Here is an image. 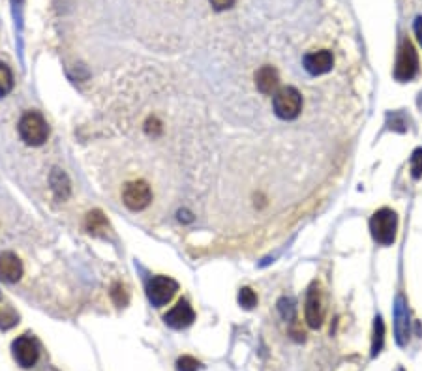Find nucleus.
<instances>
[{
  "label": "nucleus",
  "instance_id": "1",
  "mask_svg": "<svg viewBox=\"0 0 422 371\" xmlns=\"http://www.w3.org/2000/svg\"><path fill=\"white\" fill-rule=\"evenodd\" d=\"M396 212L391 208H381L370 220V231H372L373 240L381 245H391L396 240Z\"/></svg>",
  "mask_w": 422,
  "mask_h": 371
},
{
  "label": "nucleus",
  "instance_id": "2",
  "mask_svg": "<svg viewBox=\"0 0 422 371\" xmlns=\"http://www.w3.org/2000/svg\"><path fill=\"white\" fill-rule=\"evenodd\" d=\"M19 135L26 145L42 146L49 137V126L42 114L28 111L19 120Z\"/></svg>",
  "mask_w": 422,
  "mask_h": 371
},
{
  "label": "nucleus",
  "instance_id": "3",
  "mask_svg": "<svg viewBox=\"0 0 422 371\" xmlns=\"http://www.w3.org/2000/svg\"><path fill=\"white\" fill-rule=\"evenodd\" d=\"M272 107H274L276 117H280L282 120H293L301 114L303 96L293 87L280 88L272 98Z\"/></svg>",
  "mask_w": 422,
  "mask_h": 371
},
{
  "label": "nucleus",
  "instance_id": "4",
  "mask_svg": "<svg viewBox=\"0 0 422 371\" xmlns=\"http://www.w3.org/2000/svg\"><path fill=\"white\" fill-rule=\"evenodd\" d=\"M419 71V55H416L415 45L410 40H403L402 47L398 51L396 66H394V77L398 81H411Z\"/></svg>",
  "mask_w": 422,
  "mask_h": 371
},
{
  "label": "nucleus",
  "instance_id": "5",
  "mask_svg": "<svg viewBox=\"0 0 422 371\" xmlns=\"http://www.w3.org/2000/svg\"><path fill=\"white\" fill-rule=\"evenodd\" d=\"M178 291V284L175 279H171L167 276H156L152 277L149 285H146V296L151 300L152 306H165L169 302L171 298L175 296V293Z\"/></svg>",
  "mask_w": 422,
  "mask_h": 371
},
{
  "label": "nucleus",
  "instance_id": "6",
  "mask_svg": "<svg viewBox=\"0 0 422 371\" xmlns=\"http://www.w3.org/2000/svg\"><path fill=\"white\" fill-rule=\"evenodd\" d=\"M122 201H124V205H126L130 210H133V212L143 210V208L149 207L152 201L151 186H149L145 180H135V182H130L126 188H124Z\"/></svg>",
  "mask_w": 422,
  "mask_h": 371
},
{
  "label": "nucleus",
  "instance_id": "7",
  "mask_svg": "<svg viewBox=\"0 0 422 371\" xmlns=\"http://www.w3.org/2000/svg\"><path fill=\"white\" fill-rule=\"evenodd\" d=\"M12 349H13V359L17 360V364H19L21 368L28 370V368H34L36 362H38L40 359L38 343L32 340L31 336H21V338H17V340L13 341Z\"/></svg>",
  "mask_w": 422,
  "mask_h": 371
},
{
  "label": "nucleus",
  "instance_id": "8",
  "mask_svg": "<svg viewBox=\"0 0 422 371\" xmlns=\"http://www.w3.org/2000/svg\"><path fill=\"white\" fill-rule=\"evenodd\" d=\"M304 317H306L308 327L314 328V330H317V328L323 325L325 309H323L321 293H319L317 284H314L308 289V295H306V306H304Z\"/></svg>",
  "mask_w": 422,
  "mask_h": 371
},
{
  "label": "nucleus",
  "instance_id": "9",
  "mask_svg": "<svg viewBox=\"0 0 422 371\" xmlns=\"http://www.w3.org/2000/svg\"><path fill=\"white\" fill-rule=\"evenodd\" d=\"M164 321L167 327L175 328V330H183V328H188L192 322L196 321V311L189 306L188 300H178L177 306L164 315Z\"/></svg>",
  "mask_w": 422,
  "mask_h": 371
},
{
  "label": "nucleus",
  "instance_id": "10",
  "mask_svg": "<svg viewBox=\"0 0 422 371\" xmlns=\"http://www.w3.org/2000/svg\"><path fill=\"white\" fill-rule=\"evenodd\" d=\"M23 276V263L17 255L10 252L0 253V282L15 284Z\"/></svg>",
  "mask_w": 422,
  "mask_h": 371
},
{
  "label": "nucleus",
  "instance_id": "11",
  "mask_svg": "<svg viewBox=\"0 0 422 371\" xmlns=\"http://www.w3.org/2000/svg\"><path fill=\"white\" fill-rule=\"evenodd\" d=\"M334 58L330 51H315L304 57V68L310 76H323L332 69Z\"/></svg>",
  "mask_w": 422,
  "mask_h": 371
},
{
  "label": "nucleus",
  "instance_id": "12",
  "mask_svg": "<svg viewBox=\"0 0 422 371\" xmlns=\"http://www.w3.org/2000/svg\"><path fill=\"white\" fill-rule=\"evenodd\" d=\"M255 87L261 94L265 96H274L280 90V76L278 71L272 66H263V68L258 69L255 74Z\"/></svg>",
  "mask_w": 422,
  "mask_h": 371
},
{
  "label": "nucleus",
  "instance_id": "13",
  "mask_svg": "<svg viewBox=\"0 0 422 371\" xmlns=\"http://www.w3.org/2000/svg\"><path fill=\"white\" fill-rule=\"evenodd\" d=\"M394 315H396V340L400 345H405L410 338V317H407V306L402 296H398Z\"/></svg>",
  "mask_w": 422,
  "mask_h": 371
},
{
  "label": "nucleus",
  "instance_id": "14",
  "mask_svg": "<svg viewBox=\"0 0 422 371\" xmlns=\"http://www.w3.org/2000/svg\"><path fill=\"white\" fill-rule=\"evenodd\" d=\"M85 229L89 231L90 234L94 236H101L109 231V223L106 220V216L101 210H92L87 214V220H85Z\"/></svg>",
  "mask_w": 422,
  "mask_h": 371
},
{
  "label": "nucleus",
  "instance_id": "15",
  "mask_svg": "<svg viewBox=\"0 0 422 371\" xmlns=\"http://www.w3.org/2000/svg\"><path fill=\"white\" fill-rule=\"evenodd\" d=\"M51 188H53L55 196H57L60 201L68 199V197H69V180H68V176H66V173H64V171L53 169V173H51Z\"/></svg>",
  "mask_w": 422,
  "mask_h": 371
},
{
  "label": "nucleus",
  "instance_id": "16",
  "mask_svg": "<svg viewBox=\"0 0 422 371\" xmlns=\"http://www.w3.org/2000/svg\"><path fill=\"white\" fill-rule=\"evenodd\" d=\"M385 341V325L381 317H375L373 322V338H372V356H378L381 349H383Z\"/></svg>",
  "mask_w": 422,
  "mask_h": 371
},
{
  "label": "nucleus",
  "instance_id": "17",
  "mask_svg": "<svg viewBox=\"0 0 422 371\" xmlns=\"http://www.w3.org/2000/svg\"><path fill=\"white\" fill-rule=\"evenodd\" d=\"M13 88V74L6 64H0V98L10 94Z\"/></svg>",
  "mask_w": 422,
  "mask_h": 371
},
{
  "label": "nucleus",
  "instance_id": "18",
  "mask_svg": "<svg viewBox=\"0 0 422 371\" xmlns=\"http://www.w3.org/2000/svg\"><path fill=\"white\" fill-rule=\"evenodd\" d=\"M239 304L244 309L255 308V304H258V295H255L250 287H244V289H240L239 293Z\"/></svg>",
  "mask_w": 422,
  "mask_h": 371
},
{
  "label": "nucleus",
  "instance_id": "19",
  "mask_svg": "<svg viewBox=\"0 0 422 371\" xmlns=\"http://www.w3.org/2000/svg\"><path fill=\"white\" fill-rule=\"evenodd\" d=\"M411 173L416 180L422 176V148H416L411 156Z\"/></svg>",
  "mask_w": 422,
  "mask_h": 371
},
{
  "label": "nucleus",
  "instance_id": "20",
  "mask_svg": "<svg viewBox=\"0 0 422 371\" xmlns=\"http://www.w3.org/2000/svg\"><path fill=\"white\" fill-rule=\"evenodd\" d=\"M199 368H201V364H199L194 356H183V359H178L177 362L178 371H197Z\"/></svg>",
  "mask_w": 422,
  "mask_h": 371
},
{
  "label": "nucleus",
  "instance_id": "21",
  "mask_svg": "<svg viewBox=\"0 0 422 371\" xmlns=\"http://www.w3.org/2000/svg\"><path fill=\"white\" fill-rule=\"evenodd\" d=\"M111 296H113V300L117 306H124V304L128 302V293L126 289L122 287L120 284H115L113 285V291H111Z\"/></svg>",
  "mask_w": 422,
  "mask_h": 371
},
{
  "label": "nucleus",
  "instance_id": "22",
  "mask_svg": "<svg viewBox=\"0 0 422 371\" xmlns=\"http://www.w3.org/2000/svg\"><path fill=\"white\" fill-rule=\"evenodd\" d=\"M278 308H280V311L284 315V319H295V306H293V300L282 298V300L278 302Z\"/></svg>",
  "mask_w": 422,
  "mask_h": 371
},
{
  "label": "nucleus",
  "instance_id": "23",
  "mask_svg": "<svg viewBox=\"0 0 422 371\" xmlns=\"http://www.w3.org/2000/svg\"><path fill=\"white\" fill-rule=\"evenodd\" d=\"M210 4H212V8L218 10V12H223V10H229V8L233 6L235 0H210Z\"/></svg>",
  "mask_w": 422,
  "mask_h": 371
},
{
  "label": "nucleus",
  "instance_id": "24",
  "mask_svg": "<svg viewBox=\"0 0 422 371\" xmlns=\"http://www.w3.org/2000/svg\"><path fill=\"white\" fill-rule=\"evenodd\" d=\"M415 34H416V40H419V44L422 45V17H416V21H415Z\"/></svg>",
  "mask_w": 422,
  "mask_h": 371
}]
</instances>
